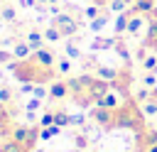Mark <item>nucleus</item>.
<instances>
[{"instance_id": "1", "label": "nucleus", "mask_w": 157, "mask_h": 152, "mask_svg": "<svg viewBox=\"0 0 157 152\" xmlns=\"http://www.w3.org/2000/svg\"><path fill=\"white\" fill-rule=\"evenodd\" d=\"M7 66H10V71L15 74V78L20 83H47L54 76V69H44V66H39L32 59H27V61H17L15 59Z\"/></svg>"}, {"instance_id": "2", "label": "nucleus", "mask_w": 157, "mask_h": 152, "mask_svg": "<svg viewBox=\"0 0 157 152\" xmlns=\"http://www.w3.org/2000/svg\"><path fill=\"white\" fill-rule=\"evenodd\" d=\"M115 127H128L132 130L135 135L142 132L147 125H145V113L140 110V103H132L130 98L115 110Z\"/></svg>"}, {"instance_id": "3", "label": "nucleus", "mask_w": 157, "mask_h": 152, "mask_svg": "<svg viewBox=\"0 0 157 152\" xmlns=\"http://www.w3.org/2000/svg\"><path fill=\"white\" fill-rule=\"evenodd\" d=\"M52 25L61 32V37H74L76 32H78V20L74 17V15H69V12H59V15H54V20H52Z\"/></svg>"}, {"instance_id": "4", "label": "nucleus", "mask_w": 157, "mask_h": 152, "mask_svg": "<svg viewBox=\"0 0 157 152\" xmlns=\"http://www.w3.org/2000/svg\"><path fill=\"white\" fill-rule=\"evenodd\" d=\"M91 118H93V123L98 125V127H103V130H110V127H115V110H108V108H93L91 110Z\"/></svg>"}, {"instance_id": "5", "label": "nucleus", "mask_w": 157, "mask_h": 152, "mask_svg": "<svg viewBox=\"0 0 157 152\" xmlns=\"http://www.w3.org/2000/svg\"><path fill=\"white\" fill-rule=\"evenodd\" d=\"M32 61H37V64L44 66V69H54V66H56V54L44 47V49H37V51L32 54Z\"/></svg>"}, {"instance_id": "6", "label": "nucleus", "mask_w": 157, "mask_h": 152, "mask_svg": "<svg viewBox=\"0 0 157 152\" xmlns=\"http://www.w3.org/2000/svg\"><path fill=\"white\" fill-rule=\"evenodd\" d=\"M108 91H110V81L96 78V81H93V83L88 86V91H86V93H88V98H91V101L96 103V101H101V98H103V96H105Z\"/></svg>"}, {"instance_id": "7", "label": "nucleus", "mask_w": 157, "mask_h": 152, "mask_svg": "<svg viewBox=\"0 0 157 152\" xmlns=\"http://www.w3.org/2000/svg\"><path fill=\"white\" fill-rule=\"evenodd\" d=\"M93 74H96V78H103V81H110V83L118 81V76H120V71L115 66H108V64H96Z\"/></svg>"}, {"instance_id": "8", "label": "nucleus", "mask_w": 157, "mask_h": 152, "mask_svg": "<svg viewBox=\"0 0 157 152\" xmlns=\"http://www.w3.org/2000/svg\"><path fill=\"white\" fill-rule=\"evenodd\" d=\"M66 96H71L66 81H49V98L52 101H64Z\"/></svg>"}, {"instance_id": "9", "label": "nucleus", "mask_w": 157, "mask_h": 152, "mask_svg": "<svg viewBox=\"0 0 157 152\" xmlns=\"http://www.w3.org/2000/svg\"><path fill=\"white\" fill-rule=\"evenodd\" d=\"M96 105H98V108H108V110H118V108L123 105V101H120L118 91H113V88H110L101 101H96Z\"/></svg>"}, {"instance_id": "10", "label": "nucleus", "mask_w": 157, "mask_h": 152, "mask_svg": "<svg viewBox=\"0 0 157 152\" xmlns=\"http://www.w3.org/2000/svg\"><path fill=\"white\" fill-rule=\"evenodd\" d=\"M25 42L32 47V51H37V49H44V44H47V39H44V32H39V29H29V32H27V37H25Z\"/></svg>"}, {"instance_id": "11", "label": "nucleus", "mask_w": 157, "mask_h": 152, "mask_svg": "<svg viewBox=\"0 0 157 152\" xmlns=\"http://www.w3.org/2000/svg\"><path fill=\"white\" fill-rule=\"evenodd\" d=\"M115 44H118V37H96V39L88 44V49H93V51H101V49H115Z\"/></svg>"}, {"instance_id": "12", "label": "nucleus", "mask_w": 157, "mask_h": 152, "mask_svg": "<svg viewBox=\"0 0 157 152\" xmlns=\"http://www.w3.org/2000/svg\"><path fill=\"white\" fill-rule=\"evenodd\" d=\"M32 47L27 44V42H17L15 47H12V56L17 59V61H27V59H32Z\"/></svg>"}, {"instance_id": "13", "label": "nucleus", "mask_w": 157, "mask_h": 152, "mask_svg": "<svg viewBox=\"0 0 157 152\" xmlns=\"http://www.w3.org/2000/svg\"><path fill=\"white\" fill-rule=\"evenodd\" d=\"M142 47L157 49V20H147V34H145V42H142Z\"/></svg>"}, {"instance_id": "14", "label": "nucleus", "mask_w": 157, "mask_h": 152, "mask_svg": "<svg viewBox=\"0 0 157 152\" xmlns=\"http://www.w3.org/2000/svg\"><path fill=\"white\" fill-rule=\"evenodd\" d=\"M66 83H69V91H71V96H74V98L86 96V86H83L81 76H69V78H66Z\"/></svg>"}, {"instance_id": "15", "label": "nucleus", "mask_w": 157, "mask_h": 152, "mask_svg": "<svg viewBox=\"0 0 157 152\" xmlns=\"http://www.w3.org/2000/svg\"><path fill=\"white\" fill-rule=\"evenodd\" d=\"M130 15H132V10L128 7L125 12H120V15L115 17V27H113V29H115V37H120L123 32H128V20H130Z\"/></svg>"}, {"instance_id": "16", "label": "nucleus", "mask_w": 157, "mask_h": 152, "mask_svg": "<svg viewBox=\"0 0 157 152\" xmlns=\"http://www.w3.org/2000/svg\"><path fill=\"white\" fill-rule=\"evenodd\" d=\"M132 15H150L155 10V0H135V5H130Z\"/></svg>"}, {"instance_id": "17", "label": "nucleus", "mask_w": 157, "mask_h": 152, "mask_svg": "<svg viewBox=\"0 0 157 152\" xmlns=\"http://www.w3.org/2000/svg\"><path fill=\"white\" fill-rule=\"evenodd\" d=\"M39 130H42L39 125H32V127H29V135H27V140H25V145H22L25 152H32V150L37 147V142H39Z\"/></svg>"}, {"instance_id": "18", "label": "nucleus", "mask_w": 157, "mask_h": 152, "mask_svg": "<svg viewBox=\"0 0 157 152\" xmlns=\"http://www.w3.org/2000/svg\"><path fill=\"white\" fill-rule=\"evenodd\" d=\"M137 140H140V147H150V145H155V142H157V130L145 127L142 132H137Z\"/></svg>"}, {"instance_id": "19", "label": "nucleus", "mask_w": 157, "mask_h": 152, "mask_svg": "<svg viewBox=\"0 0 157 152\" xmlns=\"http://www.w3.org/2000/svg\"><path fill=\"white\" fill-rule=\"evenodd\" d=\"M145 27V15H130L128 20V34H137Z\"/></svg>"}, {"instance_id": "20", "label": "nucleus", "mask_w": 157, "mask_h": 152, "mask_svg": "<svg viewBox=\"0 0 157 152\" xmlns=\"http://www.w3.org/2000/svg\"><path fill=\"white\" fill-rule=\"evenodd\" d=\"M29 127H32V125H15V127L10 130V137L25 145V140H27V135H29Z\"/></svg>"}, {"instance_id": "21", "label": "nucleus", "mask_w": 157, "mask_h": 152, "mask_svg": "<svg viewBox=\"0 0 157 152\" xmlns=\"http://www.w3.org/2000/svg\"><path fill=\"white\" fill-rule=\"evenodd\" d=\"M0 152H25V147H22V142H17V140L7 137V140H2V142H0Z\"/></svg>"}, {"instance_id": "22", "label": "nucleus", "mask_w": 157, "mask_h": 152, "mask_svg": "<svg viewBox=\"0 0 157 152\" xmlns=\"http://www.w3.org/2000/svg\"><path fill=\"white\" fill-rule=\"evenodd\" d=\"M105 25H108V12H101L96 20H91V22H88V29H91V32H101Z\"/></svg>"}, {"instance_id": "23", "label": "nucleus", "mask_w": 157, "mask_h": 152, "mask_svg": "<svg viewBox=\"0 0 157 152\" xmlns=\"http://www.w3.org/2000/svg\"><path fill=\"white\" fill-rule=\"evenodd\" d=\"M140 110H142V113H145L147 118L157 115V98H152V96H150V98H147L145 103H140Z\"/></svg>"}, {"instance_id": "24", "label": "nucleus", "mask_w": 157, "mask_h": 152, "mask_svg": "<svg viewBox=\"0 0 157 152\" xmlns=\"http://www.w3.org/2000/svg\"><path fill=\"white\" fill-rule=\"evenodd\" d=\"M115 51H118V56H120L125 64H130V61H132V54H130V49H128V44H125V42H120V39H118Z\"/></svg>"}, {"instance_id": "25", "label": "nucleus", "mask_w": 157, "mask_h": 152, "mask_svg": "<svg viewBox=\"0 0 157 152\" xmlns=\"http://www.w3.org/2000/svg\"><path fill=\"white\" fill-rule=\"evenodd\" d=\"M56 71H59L61 76H69V74H71V59H69V56H59V59H56Z\"/></svg>"}, {"instance_id": "26", "label": "nucleus", "mask_w": 157, "mask_h": 152, "mask_svg": "<svg viewBox=\"0 0 157 152\" xmlns=\"http://www.w3.org/2000/svg\"><path fill=\"white\" fill-rule=\"evenodd\" d=\"M61 130H64V127H59V125H49V127H42V130H39V140H52V137H56Z\"/></svg>"}, {"instance_id": "27", "label": "nucleus", "mask_w": 157, "mask_h": 152, "mask_svg": "<svg viewBox=\"0 0 157 152\" xmlns=\"http://www.w3.org/2000/svg\"><path fill=\"white\" fill-rule=\"evenodd\" d=\"M44 39H47L49 44H54V42H59V39H64V37H61V32H59L54 25H49V27L44 29Z\"/></svg>"}, {"instance_id": "28", "label": "nucleus", "mask_w": 157, "mask_h": 152, "mask_svg": "<svg viewBox=\"0 0 157 152\" xmlns=\"http://www.w3.org/2000/svg\"><path fill=\"white\" fill-rule=\"evenodd\" d=\"M142 71H152V74H157V54H147V56L142 59Z\"/></svg>"}, {"instance_id": "29", "label": "nucleus", "mask_w": 157, "mask_h": 152, "mask_svg": "<svg viewBox=\"0 0 157 152\" xmlns=\"http://www.w3.org/2000/svg\"><path fill=\"white\" fill-rule=\"evenodd\" d=\"M140 83H142L145 88H155V86H157V74H152V71H142Z\"/></svg>"}, {"instance_id": "30", "label": "nucleus", "mask_w": 157, "mask_h": 152, "mask_svg": "<svg viewBox=\"0 0 157 152\" xmlns=\"http://www.w3.org/2000/svg\"><path fill=\"white\" fill-rule=\"evenodd\" d=\"M130 5L125 2V0H108V10L110 12H115V15H120V12H125Z\"/></svg>"}, {"instance_id": "31", "label": "nucleus", "mask_w": 157, "mask_h": 152, "mask_svg": "<svg viewBox=\"0 0 157 152\" xmlns=\"http://www.w3.org/2000/svg\"><path fill=\"white\" fill-rule=\"evenodd\" d=\"M64 54H66V56H69L71 61H74V59H83V54H81V49H78L76 44H71V42H69V44L64 47Z\"/></svg>"}, {"instance_id": "32", "label": "nucleus", "mask_w": 157, "mask_h": 152, "mask_svg": "<svg viewBox=\"0 0 157 152\" xmlns=\"http://www.w3.org/2000/svg\"><path fill=\"white\" fill-rule=\"evenodd\" d=\"M10 125V113H7V105L0 103V132H5Z\"/></svg>"}, {"instance_id": "33", "label": "nucleus", "mask_w": 157, "mask_h": 152, "mask_svg": "<svg viewBox=\"0 0 157 152\" xmlns=\"http://www.w3.org/2000/svg\"><path fill=\"white\" fill-rule=\"evenodd\" d=\"M0 17H2L5 22H15V20H17V12H15L12 5H5V7L0 10Z\"/></svg>"}, {"instance_id": "34", "label": "nucleus", "mask_w": 157, "mask_h": 152, "mask_svg": "<svg viewBox=\"0 0 157 152\" xmlns=\"http://www.w3.org/2000/svg\"><path fill=\"white\" fill-rule=\"evenodd\" d=\"M54 125L66 127V125H69V113H66V110H54Z\"/></svg>"}, {"instance_id": "35", "label": "nucleus", "mask_w": 157, "mask_h": 152, "mask_svg": "<svg viewBox=\"0 0 157 152\" xmlns=\"http://www.w3.org/2000/svg\"><path fill=\"white\" fill-rule=\"evenodd\" d=\"M37 125H39V127H49V125H54V110H44Z\"/></svg>"}, {"instance_id": "36", "label": "nucleus", "mask_w": 157, "mask_h": 152, "mask_svg": "<svg viewBox=\"0 0 157 152\" xmlns=\"http://www.w3.org/2000/svg\"><path fill=\"white\" fill-rule=\"evenodd\" d=\"M83 15L88 17V22H91V20H96V17L101 15V5H96V2H91V5H88V7L83 10Z\"/></svg>"}, {"instance_id": "37", "label": "nucleus", "mask_w": 157, "mask_h": 152, "mask_svg": "<svg viewBox=\"0 0 157 152\" xmlns=\"http://www.w3.org/2000/svg\"><path fill=\"white\" fill-rule=\"evenodd\" d=\"M39 108H42V98H37V96H32V98L27 101V105H25L27 113H37Z\"/></svg>"}, {"instance_id": "38", "label": "nucleus", "mask_w": 157, "mask_h": 152, "mask_svg": "<svg viewBox=\"0 0 157 152\" xmlns=\"http://www.w3.org/2000/svg\"><path fill=\"white\" fill-rule=\"evenodd\" d=\"M0 103H5V105L12 103V91L7 86H0Z\"/></svg>"}, {"instance_id": "39", "label": "nucleus", "mask_w": 157, "mask_h": 152, "mask_svg": "<svg viewBox=\"0 0 157 152\" xmlns=\"http://www.w3.org/2000/svg\"><path fill=\"white\" fill-rule=\"evenodd\" d=\"M32 96H37V98H47V96H49V88H47L44 83H37V86H34V93H32Z\"/></svg>"}, {"instance_id": "40", "label": "nucleus", "mask_w": 157, "mask_h": 152, "mask_svg": "<svg viewBox=\"0 0 157 152\" xmlns=\"http://www.w3.org/2000/svg\"><path fill=\"white\" fill-rule=\"evenodd\" d=\"M74 142H76V147H78V150H86V147H88V137H86L83 132H78V135L74 137Z\"/></svg>"}, {"instance_id": "41", "label": "nucleus", "mask_w": 157, "mask_h": 152, "mask_svg": "<svg viewBox=\"0 0 157 152\" xmlns=\"http://www.w3.org/2000/svg\"><path fill=\"white\" fill-rule=\"evenodd\" d=\"M150 96H152V93H150V88H140V91L135 93V101H137V103H145Z\"/></svg>"}, {"instance_id": "42", "label": "nucleus", "mask_w": 157, "mask_h": 152, "mask_svg": "<svg viewBox=\"0 0 157 152\" xmlns=\"http://www.w3.org/2000/svg\"><path fill=\"white\" fill-rule=\"evenodd\" d=\"M69 125H86V115H81V113L69 115Z\"/></svg>"}, {"instance_id": "43", "label": "nucleus", "mask_w": 157, "mask_h": 152, "mask_svg": "<svg viewBox=\"0 0 157 152\" xmlns=\"http://www.w3.org/2000/svg\"><path fill=\"white\" fill-rule=\"evenodd\" d=\"M12 59H15L12 51H2V49H0V64H10Z\"/></svg>"}, {"instance_id": "44", "label": "nucleus", "mask_w": 157, "mask_h": 152, "mask_svg": "<svg viewBox=\"0 0 157 152\" xmlns=\"http://www.w3.org/2000/svg\"><path fill=\"white\" fill-rule=\"evenodd\" d=\"M34 86H37V83H22L20 91H22V93H34Z\"/></svg>"}, {"instance_id": "45", "label": "nucleus", "mask_w": 157, "mask_h": 152, "mask_svg": "<svg viewBox=\"0 0 157 152\" xmlns=\"http://www.w3.org/2000/svg\"><path fill=\"white\" fill-rule=\"evenodd\" d=\"M20 5H22V7H34V10H37V0H20Z\"/></svg>"}, {"instance_id": "46", "label": "nucleus", "mask_w": 157, "mask_h": 152, "mask_svg": "<svg viewBox=\"0 0 157 152\" xmlns=\"http://www.w3.org/2000/svg\"><path fill=\"white\" fill-rule=\"evenodd\" d=\"M145 56H147V51H145V47H140V49H137V59H140V61H142V59H145Z\"/></svg>"}, {"instance_id": "47", "label": "nucleus", "mask_w": 157, "mask_h": 152, "mask_svg": "<svg viewBox=\"0 0 157 152\" xmlns=\"http://www.w3.org/2000/svg\"><path fill=\"white\" fill-rule=\"evenodd\" d=\"M145 150H147V152H157V142H155V145H150V147H145Z\"/></svg>"}, {"instance_id": "48", "label": "nucleus", "mask_w": 157, "mask_h": 152, "mask_svg": "<svg viewBox=\"0 0 157 152\" xmlns=\"http://www.w3.org/2000/svg\"><path fill=\"white\" fill-rule=\"evenodd\" d=\"M132 152H147V150H145V147H140V145H137V147H135V150H132Z\"/></svg>"}, {"instance_id": "49", "label": "nucleus", "mask_w": 157, "mask_h": 152, "mask_svg": "<svg viewBox=\"0 0 157 152\" xmlns=\"http://www.w3.org/2000/svg\"><path fill=\"white\" fill-rule=\"evenodd\" d=\"M150 93H152V98H157V86H155V88H150Z\"/></svg>"}, {"instance_id": "50", "label": "nucleus", "mask_w": 157, "mask_h": 152, "mask_svg": "<svg viewBox=\"0 0 157 152\" xmlns=\"http://www.w3.org/2000/svg\"><path fill=\"white\" fill-rule=\"evenodd\" d=\"M56 2H59V0H47V5H56Z\"/></svg>"}, {"instance_id": "51", "label": "nucleus", "mask_w": 157, "mask_h": 152, "mask_svg": "<svg viewBox=\"0 0 157 152\" xmlns=\"http://www.w3.org/2000/svg\"><path fill=\"white\" fill-rule=\"evenodd\" d=\"M125 2H128V5H135V0H125Z\"/></svg>"}]
</instances>
